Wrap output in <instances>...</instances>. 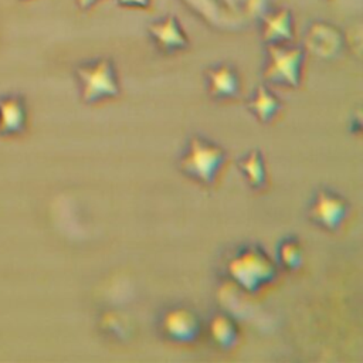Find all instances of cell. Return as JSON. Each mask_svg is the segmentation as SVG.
<instances>
[{
    "mask_svg": "<svg viewBox=\"0 0 363 363\" xmlns=\"http://www.w3.org/2000/svg\"><path fill=\"white\" fill-rule=\"evenodd\" d=\"M227 275L244 291L257 292L277 275V267L268 254L257 247L238 248L225 262Z\"/></svg>",
    "mask_w": 363,
    "mask_h": 363,
    "instance_id": "obj_1",
    "label": "cell"
},
{
    "mask_svg": "<svg viewBox=\"0 0 363 363\" xmlns=\"http://www.w3.org/2000/svg\"><path fill=\"white\" fill-rule=\"evenodd\" d=\"M75 77L79 84L81 99L85 104L115 98L121 92L115 62L108 57L81 62L75 67Z\"/></svg>",
    "mask_w": 363,
    "mask_h": 363,
    "instance_id": "obj_2",
    "label": "cell"
},
{
    "mask_svg": "<svg viewBox=\"0 0 363 363\" xmlns=\"http://www.w3.org/2000/svg\"><path fill=\"white\" fill-rule=\"evenodd\" d=\"M225 159L227 153L220 145L201 136H191L179 160V167L186 176L210 186Z\"/></svg>",
    "mask_w": 363,
    "mask_h": 363,
    "instance_id": "obj_3",
    "label": "cell"
},
{
    "mask_svg": "<svg viewBox=\"0 0 363 363\" xmlns=\"http://www.w3.org/2000/svg\"><path fill=\"white\" fill-rule=\"evenodd\" d=\"M262 78L268 84L296 88L301 84L305 48L292 43L268 44Z\"/></svg>",
    "mask_w": 363,
    "mask_h": 363,
    "instance_id": "obj_4",
    "label": "cell"
},
{
    "mask_svg": "<svg viewBox=\"0 0 363 363\" xmlns=\"http://www.w3.org/2000/svg\"><path fill=\"white\" fill-rule=\"evenodd\" d=\"M347 210V201L340 194L328 189H320L311 201L308 217L318 227L335 231L342 225Z\"/></svg>",
    "mask_w": 363,
    "mask_h": 363,
    "instance_id": "obj_5",
    "label": "cell"
},
{
    "mask_svg": "<svg viewBox=\"0 0 363 363\" xmlns=\"http://www.w3.org/2000/svg\"><path fill=\"white\" fill-rule=\"evenodd\" d=\"M163 335L177 343H190L197 339L201 323L197 313L187 306H172L160 319Z\"/></svg>",
    "mask_w": 363,
    "mask_h": 363,
    "instance_id": "obj_6",
    "label": "cell"
},
{
    "mask_svg": "<svg viewBox=\"0 0 363 363\" xmlns=\"http://www.w3.org/2000/svg\"><path fill=\"white\" fill-rule=\"evenodd\" d=\"M147 33L162 52L172 54L189 48L190 40L174 14H166L147 26Z\"/></svg>",
    "mask_w": 363,
    "mask_h": 363,
    "instance_id": "obj_7",
    "label": "cell"
},
{
    "mask_svg": "<svg viewBox=\"0 0 363 363\" xmlns=\"http://www.w3.org/2000/svg\"><path fill=\"white\" fill-rule=\"evenodd\" d=\"M343 45L342 33L326 21H315L305 35V48L320 58H335Z\"/></svg>",
    "mask_w": 363,
    "mask_h": 363,
    "instance_id": "obj_8",
    "label": "cell"
},
{
    "mask_svg": "<svg viewBox=\"0 0 363 363\" xmlns=\"http://www.w3.org/2000/svg\"><path fill=\"white\" fill-rule=\"evenodd\" d=\"M207 92L213 99H231L240 94L241 82L235 67L228 62H218L204 72Z\"/></svg>",
    "mask_w": 363,
    "mask_h": 363,
    "instance_id": "obj_9",
    "label": "cell"
},
{
    "mask_svg": "<svg viewBox=\"0 0 363 363\" xmlns=\"http://www.w3.org/2000/svg\"><path fill=\"white\" fill-rule=\"evenodd\" d=\"M261 37L265 45L285 44L294 40V16L286 7L268 11L261 20Z\"/></svg>",
    "mask_w": 363,
    "mask_h": 363,
    "instance_id": "obj_10",
    "label": "cell"
},
{
    "mask_svg": "<svg viewBox=\"0 0 363 363\" xmlns=\"http://www.w3.org/2000/svg\"><path fill=\"white\" fill-rule=\"evenodd\" d=\"M27 125V106L21 95L9 94L0 96V136H13L24 130Z\"/></svg>",
    "mask_w": 363,
    "mask_h": 363,
    "instance_id": "obj_11",
    "label": "cell"
},
{
    "mask_svg": "<svg viewBox=\"0 0 363 363\" xmlns=\"http://www.w3.org/2000/svg\"><path fill=\"white\" fill-rule=\"evenodd\" d=\"M247 108L262 123L269 122L282 108L281 99L265 85L259 84L247 102Z\"/></svg>",
    "mask_w": 363,
    "mask_h": 363,
    "instance_id": "obj_12",
    "label": "cell"
},
{
    "mask_svg": "<svg viewBox=\"0 0 363 363\" xmlns=\"http://www.w3.org/2000/svg\"><path fill=\"white\" fill-rule=\"evenodd\" d=\"M208 333L211 340L221 349H230L238 337L234 319L227 313H216L208 322Z\"/></svg>",
    "mask_w": 363,
    "mask_h": 363,
    "instance_id": "obj_13",
    "label": "cell"
},
{
    "mask_svg": "<svg viewBox=\"0 0 363 363\" xmlns=\"http://www.w3.org/2000/svg\"><path fill=\"white\" fill-rule=\"evenodd\" d=\"M241 173L245 176L248 184L254 189H261L267 183V170L262 153L257 149L248 152L237 162Z\"/></svg>",
    "mask_w": 363,
    "mask_h": 363,
    "instance_id": "obj_14",
    "label": "cell"
},
{
    "mask_svg": "<svg viewBox=\"0 0 363 363\" xmlns=\"http://www.w3.org/2000/svg\"><path fill=\"white\" fill-rule=\"evenodd\" d=\"M278 259L286 269H296L303 259L299 242L295 238H284L278 245Z\"/></svg>",
    "mask_w": 363,
    "mask_h": 363,
    "instance_id": "obj_15",
    "label": "cell"
},
{
    "mask_svg": "<svg viewBox=\"0 0 363 363\" xmlns=\"http://www.w3.org/2000/svg\"><path fill=\"white\" fill-rule=\"evenodd\" d=\"M118 6L128 9H147L152 0H115Z\"/></svg>",
    "mask_w": 363,
    "mask_h": 363,
    "instance_id": "obj_16",
    "label": "cell"
},
{
    "mask_svg": "<svg viewBox=\"0 0 363 363\" xmlns=\"http://www.w3.org/2000/svg\"><path fill=\"white\" fill-rule=\"evenodd\" d=\"M98 1H101V0H75V4H77L78 9L86 11V10H89L91 7H94Z\"/></svg>",
    "mask_w": 363,
    "mask_h": 363,
    "instance_id": "obj_17",
    "label": "cell"
}]
</instances>
